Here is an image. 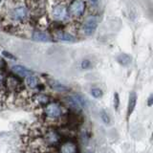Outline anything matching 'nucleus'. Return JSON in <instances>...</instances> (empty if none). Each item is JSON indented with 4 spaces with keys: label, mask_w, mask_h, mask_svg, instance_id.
<instances>
[{
    "label": "nucleus",
    "mask_w": 153,
    "mask_h": 153,
    "mask_svg": "<svg viewBox=\"0 0 153 153\" xmlns=\"http://www.w3.org/2000/svg\"><path fill=\"white\" fill-rule=\"evenodd\" d=\"M12 71L13 72L14 74H16L20 76H24V78H26V76H30V75H33L32 71L30 69L26 68L25 66H22V65H13L12 66Z\"/></svg>",
    "instance_id": "1a4fd4ad"
},
{
    "label": "nucleus",
    "mask_w": 153,
    "mask_h": 153,
    "mask_svg": "<svg viewBox=\"0 0 153 153\" xmlns=\"http://www.w3.org/2000/svg\"><path fill=\"white\" fill-rule=\"evenodd\" d=\"M39 112L40 123L47 126L56 127L66 121L67 109L57 102H50L42 108L37 110Z\"/></svg>",
    "instance_id": "f03ea898"
},
{
    "label": "nucleus",
    "mask_w": 153,
    "mask_h": 153,
    "mask_svg": "<svg viewBox=\"0 0 153 153\" xmlns=\"http://www.w3.org/2000/svg\"><path fill=\"white\" fill-rule=\"evenodd\" d=\"M0 1H1V0H0Z\"/></svg>",
    "instance_id": "bb28decb"
},
{
    "label": "nucleus",
    "mask_w": 153,
    "mask_h": 153,
    "mask_svg": "<svg viewBox=\"0 0 153 153\" xmlns=\"http://www.w3.org/2000/svg\"><path fill=\"white\" fill-rule=\"evenodd\" d=\"M67 102L69 103V105H70V107H72L73 109H75V110H80V109H82V107L80 106V104H79V100H76V96H70V97H68L67 98Z\"/></svg>",
    "instance_id": "dca6fc26"
},
{
    "label": "nucleus",
    "mask_w": 153,
    "mask_h": 153,
    "mask_svg": "<svg viewBox=\"0 0 153 153\" xmlns=\"http://www.w3.org/2000/svg\"><path fill=\"white\" fill-rule=\"evenodd\" d=\"M57 39L63 42H75L76 37L74 36H72L69 33H57Z\"/></svg>",
    "instance_id": "4468645a"
},
{
    "label": "nucleus",
    "mask_w": 153,
    "mask_h": 153,
    "mask_svg": "<svg viewBox=\"0 0 153 153\" xmlns=\"http://www.w3.org/2000/svg\"><path fill=\"white\" fill-rule=\"evenodd\" d=\"M5 84H6V90L10 93L17 94L19 92H21L23 89V85L21 83V81L18 79H16V76H10L5 79Z\"/></svg>",
    "instance_id": "39448f33"
},
{
    "label": "nucleus",
    "mask_w": 153,
    "mask_h": 153,
    "mask_svg": "<svg viewBox=\"0 0 153 153\" xmlns=\"http://www.w3.org/2000/svg\"><path fill=\"white\" fill-rule=\"evenodd\" d=\"M3 55L6 56V57H9L10 59H14V56H13V55H11L10 53H7V52H3Z\"/></svg>",
    "instance_id": "5701e85b"
},
{
    "label": "nucleus",
    "mask_w": 153,
    "mask_h": 153,
    "mask_svg": "<svg viewBox=\"0 0 153 153\" xmlns=\"http://www.w3.org/2000/svg\"><path fill=\"white\" fill-rule=\"evenodd\" d=\"M120 106V97L118 93L114 94V108L115 110H118Z\"/></svg>",
    "instance_id": "412c9836"
},
{
    "label": "nucleus",
    "mask_w": 153,
    "mask_h": 153,
    "mask_svg": "<svg viewBox=\"0 0 153 153\" xmlns=\"http://www.w3.org/2000/svg\"><path fill=\"white\" fill-rule=\"evenodd\" d=\"M90 93L92 95V97L95 99H100L103 95V92L102 91V89H100V88H92L90 91Z\"/></svg>",
    "instance_id": "6ab92c4d"
},
{
    "label": "nucleus",
    "mask_w": 153,
    "mask_h": 153,
    "mask_svg": "<svg viewBox=\"0 0 153 153\" xmlns=\"http://www.w3.org/2000/svg\"><path fill=\"white\" fill-rule=\"evenodd\" d=\"M6 84H5V78H4V75L0 72V99L5 97L6 95Z\"/></svg>",
    "instance_id": "f3484780"
},
{
    "label": "nucleus",
    "mask_w": 153,
    "mask_h": 153,
    "mask_svg": "<svg viewBox=\"0 0 153 153\" xmlns=\"http://www.w3.org/2000/svg\"><path fill=\"white\" fill-rule=\"evenodd\" d=\"M97 27H98V20L95 17H90L89 19H87V20L85 21L82 30L85 35L90 36L96 31Z\"/></svg>",
    "instance_id": "6e6552de"
},
{
    "label": "nucleus",
    "mask_w": 153,
    "mask_h": 153,
    "mask_svg": "<svg viewBox=\"0 0 153 153\" xmlns=\"http://www.w3.org/2000/svg\"><path fill=\"white\" fill-rule=\"evenodd\" d=\"M59 146V153H78V146L73 141H66Z\"/></svg>",
    "instance_id": "0eeeda50"
},
{
    "label": "nucleus",
    "mask_w": 153,
    "mask_h": 153,
    "mask_svg": "<svg viewBox=\"0 0 153 153\" xmlns=\"http://www.w3.org/2000/svg\"><path fill=\"white\" fill-rule=\"evenodd\" d=\"M89 1L92 5H97L98 4V0H89Z\"/></svg>",
    "instance_id": "393cba45"
},
{
    "label": "nucleus",
    "mask_w": 153,
    "mask_h": 153,
    "mask_svg": "<svg viewBox=\"0 0 153 153\" xmlns=\"http://www.w3.org/2000/svg\"><path fill=\"white\" fill-rule=\"evenodd\" d=\"M61 136L55 127L42 123L33 124L27 130L23 142L32 153H51L60 145Z\"/></svg>",
    "instance_id": "f257e3e1"
},
{
    "label": "nucleus",
    "mask_w": 153,
    "mask_h": 153,
    "mask_svg": "<svg viewBox=\"0 0 153 153\" xmlns=\"http://www.w3.org/2000/svg\"><path fill=\"white\" fill-rule=\"evenodd\" d=\"M52 87L56 90H57V91H67L68 90V88H67L66 86H64L63 84H61L59 82H57V81H53Z\"/></svg>",
    "instance_id": "aec40b11"
},
{
    "label": "nucleus",
    "mask_w": 153,
    "mask_h": 153,
    "mask_svg": "<svg viewBox=\"0 0 153 153\" xmlns=\"http://www.w3.org/2000/svg\"><path fill=\"white\" fill-rule=\"evenodd\" d=\"M85 10V3L83 0H74L69 6V14L73 18H79L82 16Z\"/></svg>",
    "instance_id": "20e7f679"
},
{
    "label": "nucleus",
    "mask_w": 153,
    "mask_h": 153,
    "mask_svg": "<svg viewBox=\"0 0 153 153\" xmlns=\"http://www.w3.org/2000/svg\"><path fill=\"white\" fill-rule=\"evenodd\" d=\"M117 60L118 62L121 65L123 66H127L131 63V61H132V57L129 56V55H126V54H122V55H120L118 57H117Z\"/></svg>",
    "instance_id": "2eb2a0df"
},
{
    "label": "nucleus",
    "mask_w": 153,
    "mask_h": 153,
    "mask_svg": "<svg viewBox=\"0 0 153 153\" xmlns=\"http://www.w3.org/2000/svg\"><path fill=\"white\" fill-rule=\"evenodd\" d=\"M81 66H82L83 69H87L91 66V63H90V61H88V60H84L82 62V64H81Z\"/></svg>",
    "instance_id": "4be33fe9"
},
{
    "label": "nucleus",
    "mask_w": 153,
    "mask_h": 153,
    "mask_svg": "<svg viewBox=\"0 0 153 153\" xmlns=\"http://www.w3.org/2000/svg\"><path fill=\"white\" fill-rule=\"evenodd\" d=\"M85 153H93V152H90V151H87V152H85Z\"/></svg>",
    "instance_id": "a878e982"
},
{
    "label": "nucleus",
    "mask_w": 153,
    "mask_h": 153,
    "mask_svg": "<svg viewBox=\"0 0 153 153\" xmlns=\"http://www.w3.org/2000/svg\"><path fill=\"white\" fill-rule=\"evenodd\" d=\"M28 16V11L23 7H18L13 12V17L16 20H24Z\"/></svg>",
    "instance_id": "9b49d317"
},
{
    "label": "nucleus",
    "mask_w": 153,
    "mask_h": 153,
    "mask_svg": "<svg viewBox=\"0 0 153 153\" xmlns=\"http://www.w3.org/2000/svg\"><path fill=\"white\" fill-rule=\"evenodd\" d=\"M25 84L26 86L29 88V89H35L37 84H38V80H37V78L35 76L33 75H30L26 76L25 79Z\"/></svg>",
    "instance_id": "ddd939ff"
},
{
    "label": "nucleus",
    "mask_w": 153,
    "mask_h": 153,
    "mask_svg": "<svg viewBox=\"0 0 153 153\" xmlns=\"http://www.w3.org/2000/svg\"><path fill=\"white\" fill-rule=\"evenodd\" d=\"M137 103V94L135 92H131L129 94L128 105H127V117H129L133 113Z\"/></svg>",
    "instance_id": "9d476101"
},
{
    "label": "nucleus",
    "mask_w": 153,
    "mask_h": 153,
    "mask_svg": "<svg viewBox=\"0 0 153 153\" xmlns=\"http://www.w3.org/2000/svg\"><path fill=\"white\" fill-rule=\"evenodd\" d=\"M33 39L35 41H37V42H50L52 39L49 35H47L46 33H43V32H33Z\"/></svg>",
    "instance_id": "f8f14e48"
},
{
    "label": "nucleus",
    "mask_w": 153,
    "mask_h": 153,
    "mask_svg": "<svg viewBox=\"0 0 153 153\" xmlns=\"http://www.w3.org/2000/svg\"><path fill=\"white\" fill-rule=\"evenodd\" d=\"M152 102H153V96L150 95V96H149V98H148V100H147L148 106H151V105H152Z\"/></svg>",
    "instance_id": "b1692460"
},
{
    "label": "nucleus",
    "mask_w": 153,
    "mask_h": 153,
    "mask_svg": "<svg viewBox=\"0 0 153 153\" xmlns=\"http://www.w3.org/2000/svg\"><path fill=\"white\" fill-rule=\"evenodd\" d=\"M68 14V10L63 4H57L52 10V16L56 20H63Z\"/></svg>",
    "instance_id": "423d86ee"
},
{
    "label": "nucleus",
    "mask_w": 153,
    "mask_h": 153,
    "mask_svg": "<svg viewBox=\"0 0 153 153\" xmlns=\"http://www.w3.org/2000/svg\"><path fill=\"white\" fill-rule=\"evenodd\" d=\"M30 105L36 110H38L42 108L44 105H46L48 102H51V99L49 96L44 95V94H33L30 98Z\"/></svg>",
    "instance_id": "7ed1b4c3"
},
{
    "label": "nucleus",
    "mask_w": 153,
    "mask_h": 153,
    "mask_svg": "<svg viewBox=\"0 0 153 153\" xmlns=\"http://www.w3.org/2000/svg\"><path fill=\"white\" fill-rule=\"evenodd\" d=\"M100 119H102V121L104 124L109 126V124L111 123V118H110L109 114L105 111V110H102V111H100Z\"/></svg>",
    "instance_id": "a211bd4d"
}]
</instances>
